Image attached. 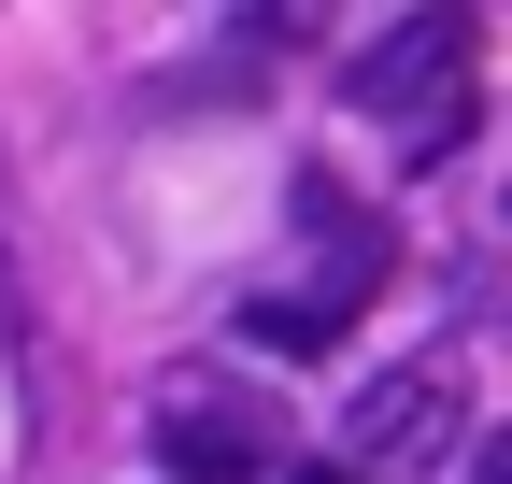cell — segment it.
I'll return each instance as SVG.
<instances>
[{
    "label": "cell",
    "mask_w": 512,
    "mask_h": 484,
    "mask_svg": "<svg viewBox=\"0 0 512 484\" xmlns=\"http://www.w3.org/2000/svg\"><path fill=\"white\" fill-rule=\"evenodd\" d=\"M299 242H313V271L242 299V342H256V356H328L370 299H384V271H399V242H384L342 186H299Z\"/></svg>",
    "instance_id": "cell-1"
},
{
    "label": "cell",
    "mask_w": 512,
    "mask_h": 484,
    "mask_svg": "<svg viewBox=\"0 0 512 484\" xmlns=\"http://www.w3.org/2000/svg\"><path fill=\"white\" fill-rule=\"evenodd\" d=\"M143 442H157V470L171 484H285L299 456H285V413L256 399L242 371H157V399H143Z\"/></svg>",
    "instance_id": "cell-2"
},
{
    "label": "cell",
    "mask_w": 512,
    "mask_h": 484,
    "mask_svg": "<svg viewBox=\"0 0 512 484\" xmlns=\"http://www.w3.org/2000/svg\"><path fill=\"white\" fill-rule=\"evenodd\" d=\"M470 15H399L370 57H356V114L399 129V157H456L470 143Z\"/></svg>",
    "instance_id": "cell-3"
},
{
    "label": "cell",
    "mask_w": 512,
    "mask_h": 484,
    "mask_svg": "<svg viewBox=\"0 0 512 484\" xmlns=\"http://www.w3.org/2000/svg\"><path fill=\"white\" fill-rule=\"evenodd\" d=\"M456 428H470V371H456V356H413V371H384V385L356 399L342 470H356V484H427L441 456H456Z\"/></svg>",
    "instance_id": "cell-4"
},
{
    "label": "cell",
    "mask_w": 512,
    "mask_h": 484,
    "mask_svg": "<svg viewBox=\"0 0 512 484\" xmlns=\"http://www.w3.org/2000/svg\"><path fill=\"white\" fill-rule=\"evenodd\" d=\"M470 484H512V428H498V442H484V456H470Z\"/></svg>",
    "instance_id": "cell-5"
},
{
    "label": "cell",
    "mask_w": 512,
    "mask_h": 484,
    "mask_svg": "<svg viewBox=\"0 0 512 484\" xmlns=\"http://www.w3.org/2000/svg\"><path fill=\"white\" fill-rule=\"evenodd\" d=\"M285 484H356V470H342V456H299V470H285Z\"/></svg>",
    "instance_id": "cell-6"
}]
</instances>
